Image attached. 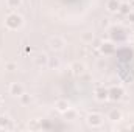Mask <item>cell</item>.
<instances>
[{"label":"cell","mask_w":134,"mask_h":132,"mask_svg":"<svg viewBox=\"0 0 134 132\" xmlns=\"http://www.w3.org/2000/svg\"><path fill=\"white\" fill-rule=\"evenodd\" d=\"M5 25L8 30H17L24 25V19L22 16H19L17 13H11L6 19H5Z\"/></svg>","instance_id":"obj_1"},{"label":"cell","mask_w":134,"mask_h":132,"mask_svg":"<svg viewBox=\"0 0 134 132\" xmlns=\"http://www.w3.org/2000/svg\"><path fill=\"white\" fill-rule=\"evenodd\" d=\"M48 45H50V48L53 51H61L64 48V45H66V40L61 36H53V37L48 39Z\"/></svg>","instance_id":"obj_2"},{"label":"cell","mask_w":134,"mask_h":132,"mask_svg":"<svg viewBox=\"0 0 134 132\" xmlns=\"http://www.w3.org/2000/svg\"><path fill=\"white\" fill-rule=\"evenodd\" d=\"M86 121H87V124L89 126H92V128H100L101 124H103V117H101L100 113H89L87 115V118H86Z\"/></svg>","instance_id":"obj_3"},{"label":"cell","mask_w":134,"mask_h":132,"mask_svg":"<svg viewBox=\"0 0 134 132\" xmlns=\"http://www.w3.org/2000/svg\"><path fill=\"white\" fill-rule=\"evenodd\" d=\"M34 64H36V67H39V68L47 67L48 65V56L45 53H37L34 56Z\"/></svg>","instance_id":"obj_4"},{"label":"cell","mask_w":134,"mask_h":132,"mask_svg":"<svg viewBox=\"0 0 134 132\" xmlns=\"http://www.w3.org/2000/svg\"><path fill=\"white\" fill-rule=\"evenodd\" d=\"M123 95H125V90H123L122 87H112V89H109V98L112 99V101L122 99Z\"/></svg>","instance_id":"obj_5"},{"label":"cell","mask_w":134,"mask_h":132,"mask_svg":"<svg viewBox=\"0 0 134 132\" xmlns=\"http://www.w3.org/2000/svg\"><path fill=\"white\" fill-rule=\"evenodd\" d=\"M22 93H24V86L20 82H11V86H9V95L20 97Z\"/></svg>","instance_id":"obj_6"},{"label":"cell","mask_w":134,"mask_h":132,"mask_svg":"<svg viewBox=\"0 0 134 132\" xmlns=\"http://www.w3.org/2000/svg\"><path fill=\"white\" fill-rule=\"evenodd\" d=\"M70 68H72V71H73L75 76H81V75L86 71V65H84L83 62H73Z\"/></svg>","instance_id":"obj_7"},{"label":"cell","mask_w":134,"mask_h":132,"mask_svg":"<svg viewBox=\"0 0 134 132\" xmlns=\"http://www.w3.org/2000/svg\"><path fill=\"white\" fill-rule=\"evenodd\" d=\"M95 98L98 99V101H104V99H108L109 98V90L104 89V87H98V89L95 90Z\"/></svg>","instance_id":"obj_8"},{"label":"cell","mask_w":134,"mask_h":132,"mask_svg":"<svg viewBox=\"0 0 134 132\" xmlns=\"http://www.w3.org/2000/svg\"><path fill=\"white\" fill-rule=\"evenodd\" d=\"M55 107H56V110H59V112H63V113H64L67 109L70 107V104L67 103L66 99H58V101H56V104H55Z\"/></svg>","instance_id":"obj_9"},{"label":"cell","mask_w":134,"mask_h":132,"mask_svg":"<svg viewBox=\"0 0 134 132\" xmlns=\"http://www.w3.org/2000/svg\"><path fill=\"white\" fill-rule=\"evenodd\" d=\"M101 51L104 53V55H111V53H114V44L112 42H103L100 45Z\"/></svg>","instance_id":"obj_10"},{"label":"cell","mask_w":134,"mask_h":132,"mask_svg":"<svg viewBox=\"0 0 134 132\" xmlns=\"http://www.w3.org/2000/svg\"><path fill=\"white\" fill-rule=\"evenodd\" d=\"M108 118H109L111 121H120V120H122V112H120V110H117V109H114V110H111V112H109Z\"/></svg>","instance_id":"obj_11"},{"label":"cell","mask_w":134,"mask_h":132,"mask_svg":"<svg viewBox=\"0 0 134 132\" xmlns=\"http://www.w3.org/2000/svg\"><path fill=\"white\" fill-rule=\"evenodd\" d=\"M119 8H120V5H119V2H117V0H111V2L108 3V9H109L111 13H117V11H119Z\"/></svg>","instance_id":"obj_12"},{"label":"cell","mask_w":134,"mask_h":132,"mask_svg":"<svg viewBox=\"0 0 134 132\" xmlns=\"http://www.w3.org/2000/svg\"><path fill=\"white\" fill-rule=\"evenodd\" d=\"M61 65V62H59V59L58 58H48V68H59Z\"/></svg>","instance_id":"obj_13"},{"label":"cell","mask_w":134,"mask_h":132,"mask_svg":"<svg viewBox=\"0 0 134 132\" xmlns=\"http://www.w3.org/2000/svg\"><path fill=\"white\" fill-rule=\"evenodd\" d=\"M64 115H66V118H67V120H75V118L78 117L76 110H75V109H70V107H69V109H67L66 112H64Z\"/></svg>","instance_id":"obj_14"},{"label":"cell","mask_w":134,"mask_h":132,"mask_svg":"<svg viewBox=\"0 0 134 132\" xmlns=\"http://www.w3.org/2000/svg\"><path fill=\"white\" fill-rule=\"evenodd\" d=\"M6 5L9 9H16L22 5V0H6Z\"/></svg>","instance_id":"obj_15"},{"label":"cell","mask_w":134,"mask_h":132,"mask_svg":"<svg viewBox=\"0 0 134 132\" xmlns=\"http://www.w3.org/2000/svg\"><path fill=\"white\" fill-rule=\"evenodd\" d=\"M95 39V36L92 33H84L83 34V44H92Z\"/></svg>","instance_id":"obj_16"},{"label":"cell","mask_w":134,"mask_h":132,"mask_svg":"<svg viewBox=\"0 0 134 132\" xmlns=\"http://www.w3.org/2000/svg\"><path fill=\"white\" fill-rule=\"evenodd\" d=\"M119 11H120V13H123V14H128V13H131V6H130L128 3H123V5H120Z\"/></svg>","instance_id":"obj_17"},{"label":"cell","mask_w":134,"mask_h":132,"mask_svg":"<svg viewBox=\"0 0 134 132\" xmlns=\"http://www.w3.org/2000/svg\"><path fill=\"white\" fill-rule=\"evenodd\" d=\"M20 101H22V104H28V103L31 101V97H30V95H27V93L24 92V93L20 95Z\"/></svg>","instance_id":"obj_18"},{"label":"cell","mask_w":134,"mask_h":132,"mask_svg":"<svg viewBox=\"0 0 134 132\" xmlns=\"http://www.w3.org/2000/svg\"><path fill=\"white\" fill-rule=\"evenodd\" d=\"M9 124V118L8 117H0V128H5V126H8Z\"/></svg>","instance_id":"obj_19"},{"label":"cell","mask_w":134,"mask_h":132,"mask_svg":"<svg viewBox=\"0 0 134 132\" xmlns=\"http://www.w3.org/2000/svg\"><path fill=\"white\" fill-rule=\"evenodd\" d=\"M5 68L8 70V71H14V70H17V64H14V62H8Z\"/></svg>","instance_id":"obj_20"},{"label":"cell","mask_w":134,"mask_h":132,"mask_svg":"<svg viewBox=\"0 0 134 132\" xmlns=\"http://www.w3.org/2000/svg\"><path fill=\"white\" fill-rule=\"evenodd\" d=\"M126 19H128V22H130V23H134V13H133V11L126 14Z\"/></svg>","instance_id":"obj_21"},{"label":"cell","mask_w":134,"mask_h":132,"mask_svg":"<svg viewBox=\"0 0 134 132\" xmlns=\"http://www.w3.org/2000/svg\"><path fill=\"white\" fill-rule=\"evenodd\" d=\"M101 27H104V28H108V27H109V20H108V19H104V20L101 22Z\"/></svg>","instance_id":"obj_22"},{"label":"cell","mask_w":134,"mask_h":132,"mask_svg":"<svg viewBox=\"0 0 134 132\" xmlns=\"http://www.w3.org/2000/svg\"><path fill=\"white\" fill-rule=\"evenodd\" d=\"M0 104H2V98H0Z\"/></svg>","instance_id":"obj_23"}]
</instances>
